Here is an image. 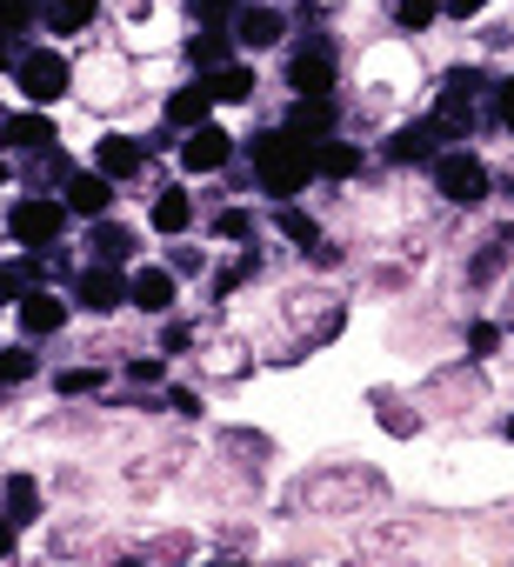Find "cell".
I'll use <instances>...</instances> for the list:
<instances>
[{
  "mask_svg": "<svg viewBox=\"0 0 514 567\" xmlns=\"http://www.w3.org/2000/svg\"><path fill=\"white\" fill-rule=\"evenodd\" d=\"M254 181H261L268 200H295L308 181H315V147L288 127L275 134H254Z\"/></svg>",
  "mask_w": 514,
  "mask_h": 567,
  "instance_id": "cell-1",
  "label": "cell"
},
{
  "mask_svg": "<svg viewBox=\"0 0 514 567\" xmlns=\"http://www.w3.org/2000/svg\"><path fill=\"white\" fill-rule=\"evenodd\" d=\"M14 87H21L28 107H61L74 94V61L61 48H28L21 68H14Z\"/></svg>",
  "mask_w": 514,
  "mask_h": 567,
  "instance_id": "cell-2",
  "label": "cell"
},
{
  "mask_svg": "<svg viewBox=\"0 0 514 567\" xmlns=\"http://www.w3.org/2000/svg\"><path fill=\"white\" fill-rule=\"evenodd\" d=\"M68 220H74V207L61 200V194H21V200H8V234L21 240V247H61V234H68Z\"/></svg>",
  "mask_w": 514,
  "mask_h": 567,
  "instance_id": "cell-3",
  "label": "cell"
},
{
  "mask_svg": "<svg viewBox=\"0 0 514 567\" xmlns=\"http://www.w3.org/2000/svg\"><path fill=\"white\" fill-rule=\"evenodd\" d=\"M487 187H494V174H487V161H481L474 147H441V154H434V194H441V200L481 207Z\"/></svg>",
  "mask_w": 514,
  "mask_h": 567,
  "instance_id": "cell-4",
  "label": "cell"
},
{
  "mask_svg": "<svg viewBox=\"0 0 514 567\" xmlns=\"http://www.w3.org/2000/svg\"><path fill=\"white\" fill-rule=\"evenodd\" d=\"M288 87L295 94H335L341 87V48L335 34H301L288 54Z\"/></svg>",
  "mask_w": 514,
  "mask_h": 567,
  "instance_id": "cell-5",
  "label": "cell"
},
{
  "mask_svg": "<svg viewBox=\"0 0 514 567\" xmlns=\"http://www.w3.org/2000/svg\"><path fill=\"white\" fill-rule=\"evenodd\" d=\"M74 308L81 315H121L127 308V274L121 267H107V260H88L81 274H74Z\"/></svg>",
  "mask_w": 514,
  "mask_h": 567,
  "instance_id": "cell-6",
  "label": "cell"
},
{
  "mask_svg": "<svg viewBox=\"0 0 514 567\" xmlns=\"http://www.w3.org/2000/svg\"><path fill=\"white\" fill-rule=\"evenodd\" d=\"M288 321H295L308 341H335L341 321H348V308H341V295H328V288H301V295H288Z\"/></svg>",
  "mask_w": 514,
  "mask_h": 567,
  "instance_id": "cell-7",
  "label": "cell"
},
{
  "mask_svg": "<svg viewBox=\"0 0 514 567\" xmlns=\"http://www.w3.org/2000/svg\"><path fill=\"white\" fill-rule=\"evenodd\" d=\"M374 487H381L374 474H321V481L308 474V481L295 487V507H335V514H354V501L374 494Z\"/></svg>",
  "mask_w": 514,
  "mask_h": 567,
  "instance_id": "cell-8",
  "label": "cell"
},
{
  "mask_svg": "<svg viewBox=\"0 0 514 567\" xmlns=\"http://www.w3.org/2000/svg\"><path fill=\"white\" fill-rule=\"evenodd\" d=\"M174 154H181V167H187V174H220V167L234 161V134H227L220 121H201V127H187V134H181V147H174Z\"/></svg>",
  "mask_w": 514,
  "mask_h": 567,
  "instance_id": "cell-9",
  "label": "cell"
},
{
  "mask_svg": "<svg viewBox=\"0 0 514 567\" xmlns=\"http://www.w3.org/2000/svg\"><path fill=\"white\" fill-rule=\"evenodd\" d=\"M14 315H21V334H28V341H54V334L68 328L74 301H68V295H54L48 280H41L34 295H21V301H14Z\"/></svg>",
  "mask_w": 514,
  "mask_h": 567,
  "instance_id": "cell-10",
  "label": "cell"
},
{
  "mask_svg": "<svg viewBox=\"0 0 514 567\" xmlns=\"http://www.w3.org/2000/svg\"><path fill=\"white\" fill-rule=\"evenodd\" d=\"M0 147H8V154H41V147H61V127H54L48 107L0 114Z\"/></svg>",
  "mask_w": 514,
  "mask_h": 567,
  "instance_id": "cell-11",
  "label": "cell"
},
{
  "mask_svg": "<svg viewBox=\"0 0 514 567\" xmlns=\"http://www.w3.org/2000/svg\"><path fill=\"white\" fill-rule=\"evenodd\" d=\"M181 301V274L174 267H134L127 274V308L134 315H174Z\"/></svg>",
  "mask_w": 514,
  "mask_h": 567,
  "instance_id": "cell-12",
  "label": "cell"
},
{
  "mask_svg": "<svg viewBox=\"0 0 514 567\" xmlns=\"http://www.w3.org/2000/svg\"><path fill=\"white\" fill-rule=\"evenodd\" d=\"M114 187H121V181H107V174H101V167L88 161V167H74V174H68L61 200H68V207L81 214V220H101V214H114Z\"/></svg>",
  "mask_w": 514,
  "mask_h": 567,
  "instance_id": "cell-13",
  "label": "cell"
},
{
  "mask_svg": "<svg viewBox=\"0 0 514 567\" xmlns=\"http://www.w3.org/2000/svg\"><path fill=\"white\" fill-rule=\"evenodd\" d=\"M227 28H234V48H247V54H268V48L288 41V14L281 8H240Z\"/></svg>",
  "mask_w": 514,
  "mask_h": 567,
  "instance_id": "cell-14",
  "label": "cell"
},
{
  "mask_svg": "<svg viewBox=\"0 0 514 567\" xmlns=\"http://www.w3.org/2000/svg\"><path fill=\"white\" fill-rule=\"evenodd\" d=\"M214 107H220V101H214L207 74H194V81H181V87L167 94V107H161V114H167V127H174V134H187V127L214 121Z\"/></svg>",
  "mask_w": 514,
  "mask_h": 567,
  "instance_id": "cell-15",
  "label": "cell"
},
{
  "mask_svg": "<svg viewBox=\"0 0 514 567\" xmlns=\"http://www.w3.org/2000/svg\"><path fill=\"white\" fill-rule=\"evenodd\" d=\"M441 141H448V134H441V121H434V114H421V121L394 127V141H388L381 154H388L394 167H414V161H434V154H441Z\"/></svg>",
  "mask_w": 514,
  "mask_h": 567,
  "instance_id": "cell-16",
  "label": "cell"
},
{
  "mask_svg": "<svg viewBox=\"0 0 514 567\" xmlns=\"http://www.w3.org/2000/svg\"><path fill=\"white\" fill-rule=\"evenodd\" d=\"M94 167H101L107 181H134V174L147 167V147H141V134H121V127H107V134L94 141Z\"/></svg>",
  "mask_w": 514,
  "mask_h": 567,
  "instance_id": "cell-17",
  "label": "cell"
},
{
  "mask_svg": "<svg viewBox=\"0 0 514 567\" xmlns=\"http://www.w3.org/2000/svg\"><path fill=\"white\" fill-rule=\"evenodd\" d=\"M335 127H341L335 94H295V107H288V134H301V141L315 147V141H328Z\"/></svg>",
  "mask_w": 514,
  "mask_h": 567,
  "instance_id": "cell-18",
  "label": "cell"
},
{
  "mask_svg": "<svg viewBox=\"0 0 514 567\" xmlns=\"http://www.w3.org/2000/svg\"><path fill=\"white\" fill-rule=\"evenodd\" d=\"M48 280V254L41 247H21L14 260H0V308H14L21 295H34Z\"/></svg>",
  "mask_w": 514,
  "mask_h": 567,
  "instance_id": "cell-19",
  "label": "cell"
},
{
  "mask_svg": "<svg viewBox=\"0 0 514 567\" xmlns=\"http://www.w3.org/2000/svg\"><path fill=\"white\" fill-rule=\"evenodd\" d=\"M134 247H141V234H134V227H121L114 214L88 220V260H107V267H121V260H134Z\"/></svg>",
  "mask_w": 514,
  "mask_h": 567,
  "instance_id": "cell-20",
  "label": "cell"
},
{
  "mask_svg": "<svg viewBox=\"0 0 514 567\" xmlns=\"http://www.w3.org/2000/svg\"><path fill=\"white\" fill-rule=\"evenodd\" d=\"M0 514H8V520H14V527H34V520H41V514H48V501H41V481H34V474H21V467H14V474H8V481H0Z\"/></svg>",
  "mask_w": 514,
  "mask_h": 567,
  "instance_id": "cell-21",
  "label": "cell"
},
{
  "mask_svg": "<svg viewBox=\"0 0 514 567\" xmlns=\"http://www.w3.org/2000/svg\"><path fill=\"white\" fill-rule=\"evenodd\" d=\"M147 220H154V234L181 240V234L194 227V194H187V187H161V194L147 200Z\"/></svg>",
  "mask_w": 514,
  "mask_h": 567,
  "instance_id": "cell-22",
  "label": "cell"
},
{
  "mask_svg": "<svg viewBox=\"0 0 514 567\" xmlns=\"http://www.w3.org/2000/svg\"><path fill=\"white\" fill-rule=\"evenodd\" d=\"M227 61H234V28H194L187 68H194V74H214V68H227Z\"/></svg>",
  "mask_w": 514,
  "mask_h": 567,
  "instance_id": "cell-23",
  "label": "cell"
},
{
  "mask_svg": "<svg viewBox=\"0 0 514 567\" xmlns=\"http://www.w3.org/2000/svg\"><path fill=\"white\" fill-rule=\"evenodd\" d=\"M101 14V0H41V28L48 34H88Z\"/></svg>",
  "mask_w": 514,
  "mask_h": 567,
  "instance_id": "cell-24",
  "label": "cell"
},
{
  "mask_svg": "<svg viewBox=\"0 0 514 567\" xmlns=\"http://www.w3.org/2000/svg\"><path fill=\"white\" fill-rule=\"evenodd\" d=\"M361 167H368V154H361L354 141H335V134L315 141V174H328V181H354Z\"/></svg>",
  "mask_w": 514,
  "mask_h": 567,
  "instance_id": "cell-25",
  "label": "cell"
},
{
  "mask_svg": "<svg viewBox=\"0 0 514 567\" xmlns=\"http://www.w3.org/2000/svg\"><path fill=\"white\" fill-rule=\"evenodd\" d=\"M21 161H28V187H34V194H61V187H68V174H74V161H68L61 147L21 154Z\"/></svg>",
  "mask_w": 514,
  "mask_h": 567,
  "instance_id": "cell-26",
  "label": "cell"
},
{
  "mask_svg": "<svg viewBox=\"0 0 514 567\" xmlns=\"http://www.w3.org/2000/svg\"><path fill=\"white\" fill-rule=\"evenodd\" d=\"M207 87H214L220 107H240V101H254V68H247V61H227V68L207 74Z\"/></svg>",
  "mask_w": 514,
  "mask_h": 567,
  "instance_id": "cell-27",
  "label": "cell"
},
{
  "mask_svg": "<svg viewBox=\"0 0 514 567\" xmlns=\"http://www.w3.org/2000/svg\"><path fill=\"white\" fill-rule=\"evenodd\" d=\"M34 374H41V354H34L28 341L0 348V388H21V381H34Z\"/></svg>",
  "mask_w": 514,
  "mask_h": 567,
  "instance_id": "cell-28",
  "label": "cell"
},
{
  "mask_svg": "<svg viewBox=\"0 0 514 567\" xmlns=\"http://www.w3.org/2000/svg\"><path fill=\"white\" fill-rule=\"evenodd\" d=\"M41 28V0H0V34H34Z\"/></svg>",
  "mask_w": 514,
  "mask_h": 567,
  "instance_id": "cell-29",
  "label": "cell"
},
{
  "mask_svg": "<svg viewBox=\"0 0 514 567\" xmlns=\"http://www.w3.org/2000/svg\"><path fill=\"white\" fill-rule=\"evenodd\" d=\"M434 14H441V0H394V28L401 34H428Z\"/></svg>",
  "mask_w": 514,
  "mask_h": 567,
  "instance_id": "cell-30",
  "label": "cell"
},
{
  "mask_svg": "<svg viewBox=\"0 0 514 567\" xmlns=\"http://www.w3.org/2000/svg\"><path fill=\"white\" fill-rule=\"evenodd\" d=\"M275 227H281L288 240H301V247H315V240H321V220H315V214H301L295 200H281V214H275Z\"/></svg>",
  "mask_w": 514,
  "mask_h": 567,
  "instance_id": "cell-31",
  "label": "cell"
},
{
  "mask_svg": "<svg viewBox=\"0 0 514 567\" xmlns=\"http://www.w3.org/2000/svg\"><path fill=\"white\" fill-rule=\"evenodd\" d=\"M240 14V0H187V21L194 28H227Z\"/></svg>",
  "mask_w": 514,
  "mask_h": 567,
  "instance_id": "cell-32",
  "label": "cell"
},
{
  "mask_svg": "<svg viewBox=\"0 0 514 567\" xmlns=\"http://www.w3.org/2000/svg\"><path fill=\"white\" fill-rule=\"evenodd\" d=\"M101 381H107L101 368H68V374H54V388H61L68 401H74V394H101Z\"/></svg>",
  "mask_w": 514,
  "mask_h": 567,
  "instance_id": "cell-33",
  "label": "cell"
},
{
  "mask_svg": "<svg viewBox=\"0 0 514 567\" xmlns=\"http://www.w3.org/2000/svg\"><path fill=\"white\" fill-rule=\"evenodd\" d=\"M214 234H220V240H247V234H254V214H247V207H227V214L214 220Z\"/></svg>",
  "mask_w": 514,
  "mask_h": 567,
  "instance_id": "cell-34",
  "label": "cell"
},
{
  "mask_svg": "<svg viewBox=\"0 0 514 567\" xmlns=\"http://www.w3.org/2000/svg\"><path fill=\"white\" fill-rule=\"evenodd\" d=\"M494 348H501V328H494V321H474V328H467V354H474V361H487Z\"/></svg>",
  "mask_w": 514,
  "mask_h": 567,
  "instance_id": "cell-35",
  "label": "cell"
},
{
  "mask_svg": "<svg viewBox=\"0 0 514 567\" xmlns=\"http://www.w3.org/2000/svg\"><path fill=\"white\" fill-rule=\"evenodd\" d=\"M21 54H28V41H21V34H0V74H14V68H21Z\"/></svg>",
  "mask_w": 514,
  "mask_h": 567,
  "instance_id": "cell-36",
  "label": "cell"
},
{
  "mask_svg": "<svg viewBox=\"0 0 514 567\" xmlns=\"http://www.w3.org/2000/svg\"><path fill=\"white\" fill-rule=\"evenodd\" d=\"M161 374H167V368H161V361H127V381H134V388H154V381H161Z\"/></svg>",
  "mask_w": 514,
  "mask_h": 567,
  "instance_id": "cell-37",
  "label": "cell"
},
{
  "mask_svg": "<svg viewBox=\"0 0 514 567\" xmlns=\"http://www.w3.org/2000/svg\"><path fill=\"white\" fill-rule=\"evenodd\" d=\"M481 8H494V0H441V14H454V21H474Z\"/></svg>",
  "mask_w": 514,
  "mask_h": 567,
  "instance_id": "cell-38",
  "label": "cell"
},
{
  "mask_svg": "<svg viewBox=\"0 0 514 567\" xmlns=\"http://www.w3.org/2000/svg\"><path fill=\"white\" fill-rule=\"evenodd\" d=\"M14 554H21V527L0 514V560H14Z\"/></svg>",
  "mask_w": 514,
  "mask_h": 567,
  "instance_id": "cell-39",
  "label": "cell"
},
{
  "mask_svg": "<svg viewBox=\"0 0 514 567\" xmlns=\"http://www.w3.org/2000/svg\"><path fill=\"white\" fill-rule=\"evenodd\" d=\"M167 408H174V414H187V421H194V414H201V394H194V388H174V394H167Z\"/></svg>",
  "mask_w": 514,
  "mask_h": 567,
  "instance_id": "cell-40",
  "label": "cell"
},
{
  "mask_svg": "<svg viewBox=\"0 0 514 567\" xmlns=\"http://www.w3.org/2000/svg\"><path fill=\"white\" fill-rule=\"evenodd\" d=\"M167 267H174V274H201V254H194V247H174Z\"/></svg>",
  "mask_w": 514,
  "mask_h": 567,
  "instance_id": "cell-41",
  "label": "cell"
},
{
  "mask_svg": "<svg viewBox=\"0 0 514 567\" xmlns=\"http://www.w3.org/2000/svg\"><path fill=\"white\" fill-rule=\"evenodd\" d=\"M501 127L514 134V87H501Z\"/></svg>",
  "mask_w": 514,
  "mask_h": 567,
  "instance_id": "cell-42",
  "label": "cell"
},
{
  "mask_svg": "<svg viewBox=\"0 0 514 567\" xmlns=\"http://www.w3.org/2000/svg\"><path fill=\"white\" fill-rule=\"evenodd\" d=\"M8 181H14V167H8V154H0V187H8Z\"/></svg>",
  "mask_w": 514,
  "mask_h": 567,
  "instance_id": "cell-43",
  "label": "cell"
},
{
  "mask_svg": "<svg viewBox=\"0 0 514 567\" xmlns=\"http://www.w3.org/2000/svg\"><path fill=\"white\" fill-rule=\"evenodd\" d=\"M507 441H514V414H507Z\"/></svg>",
  "mask_w": 514,
  "mask_h": 567,
  "instance_id": "cell-44",
  "label": "cell"
},
{
  "mask_svg": "<svg viewBox=\"0 0 514 567\" xmlns=\"http://www.w3.org/2000/svg\"><path fill=\"white\" fill-rule=\"evenodd\" d=\"M507 328H514V308H507Z\"/></svg>",
  "mask_w": 514,
  "mask_h": 567,
  "instance_id": "cell-45",
  "label": "cell"
},
{
  "mask_svg": "<svg viewBox=\"0 0 514 567\" xmlns=\"http://www.w3.org/2000/svg\"><path fill=\"white\" fill-rule=\"evenodd\" d=\"M507 87H514V81H507Z\"/></svg>",
  "mask_w": 514,
  "mask_h": 567,
  "instance_id": "cell-46",
  "label": "cell"
}]
</instances>
